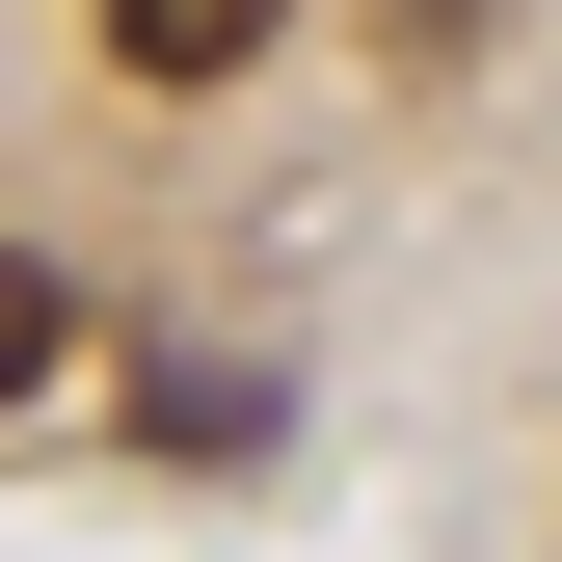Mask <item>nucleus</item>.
Listing matches in <instances>:
<instances>
[{
  "label": "nucleus",
  "mask_w": 562,
  "mask_h": 562,
  "mask_svg": "<svg viewBox=\"0 0 562 562\" xmlns=\"http://www.w3.org/2000/svg\"><path fill=\"white\" fill-rule=\"evenodd\" d=\"M81 27H108V81H241L295 0H81Z\"/></svg>",
  "instance_id": "nucleus-1"
},
{
  "label": "nucleus",
  "mask_w": 562,
  "mask_h": 562,
  "mask_svg": "<svg viewBox=\"0 0 562 562\" xmlns=\"http://www.w3.org/2000/svg\"><path fill=\"white\" fill-rule=\"evenodd\" d=\"M54 375H81V268H54V241H0V402H54Z\"/></svg>",
  "instance_id": "nucleus-2"
}]
</instances>
